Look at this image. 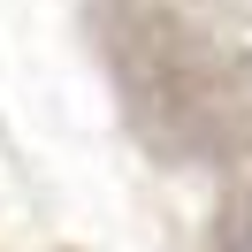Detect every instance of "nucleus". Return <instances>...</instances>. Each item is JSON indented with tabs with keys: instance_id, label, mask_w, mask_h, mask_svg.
Segmentation results:
<instances>
[{
	"instance_id": "f257e3e1",
	"label": "nucleus",
	"mask_w": 252,
	"mask_h": 252,
	"mask_svg": "<svg viewBox=\"0 0 252 252\" xmlns=\"http://www.w3.org/2000/svg\"><path fill=\"white\" fill-rule=\"evenodd\" d=\"M245 252H252V237H245Z\"/></svg>"
}]
</instances>
